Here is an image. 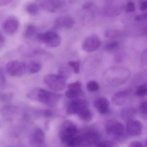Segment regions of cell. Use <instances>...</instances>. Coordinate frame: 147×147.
Returning a JSON list of instances; mask_svg holds the SVG:
<instances>
[{
    "label": "cell",
    "mask_w": 147,
    "mask_h": 147,
    "mask_svg": "<svg viewBox=\"0 0 147 147\" xmlns=\"http://www.w3.org/2000/svg\"><path fill=\"white\" fill-rule=\"evenodd\" d=\"M88 106V104L84 100H76L70 102L67 107V113L71 115L77 114L82 109Z\"/></svg>",
    "instance_id": "7c38bea8"
},
{
    "label": "cell",
    "mask_w": 147,
    "mask_h": 147,
    "mask_svg": "<svg viewBox=\"0 0 147 147\" xmlns=\"http://www.w3.org/2000/svg\"><path fill=\"white\" fill-rule=\"evenodd\" d=\"M27 98L39 101L49 106H54L61 98V95L42 88H35L27 92Z\"/></svg>",
    "instance_id": "6da1fadb"
},
{
    "label": "cell",
    "mask_w": 147,
    "mask_h": 147,
    "mask_svg": "<svg viewBox=\"0 0 147 147\" xmlns=\"http://www.w3.org/2000/svg\"><path fill=\"white\" fill-rule=\"evenodd\" d=\"M12 98V95L10 93H0V101L7 102L11 100Z\"/></svg>",
    "instance_id": "f546056e"
},
{
    "label": "cell",
    "mask_w": 147,
    "mask_h": 147,
    "mask_svg": "<svg viewBox=\"0 0 147 147\" xmlns=\"http://www.w3.org/2000/svg\"><path fill=\"white\" fill-rule=\"evenodd\" d=\"M100 38L96 35H91L86 38L82 42V48L84 51L88 53L95 51L101 45Z\"/></svg>",
    "instance_id": "ba28073f"
},
{
    "label": "cell",
    "mask_w": 147,
    "mask_h": 147,
    "mask_svg": "<svg viewBox=\"0 0 147 147\" xmlns=\"http://www.w3.org/2000/svg\"><path fill=\"white\" fill-rule=\"evenodd\" d=\"M119 46V42L116 40H113L107 43L104 47L105 51L107 52L112 51L116 50Z\"/></svg>",
    "instance_id": "cb8c5ba5"
},
{
    "label": "cell",
    "mask_w": 147,
    "mask_h": 147,
    "mask_svg": "<svg viewBox=\"0 0 147 147\" xmlns=\"http://www.w3.org/2000/svg\"><path fill=\"white\" fill-rule=\"evenodd\" d=\"M147 19V13L140 14L136 16L135 18V20L136 21H141V20H144Z\"/></svg>",
    "instance_id": "74e56055"
},
{
    "label": "cell",
    "mask_w": 147,
    "mask_h": 147,
    "mask_svg": "<svg viewBox=\"0 0 147 147\" xmlns=\"http://www.w3.org/2000/svg\"><path fill=\"white\" fill-rule=\"evenodd\" d=\"M36 38L38 42L45 44L49 48H57L61 43V36L54 31H49L45 33H39L37 35Z\"/></svg>",
    "instance_id": "7a4b0ae2"
},
{
    "label": "cell",
    "mask_w": 147,
    "mask_h": 147,
    "mask_svg": "<svg viewBox=\"0 0 147 147\" xmlns=\"http://www.w3.org/2000/svg\"><path fill=\"white\" fill-rule=\"evenodd\" d=\"M107 133L116 139L122 138L125 133L123 125L120 122L113 119L107 120L105 123Z\"/></svg>",
    "instance_id": "5b68a950"
},
{
    "label": "cell",
    "mask_w": 147,
    "mask_h": 147,
    "mask_svg": "<svg viewBox=\"0 0 147 147\" xmlns=\"http://www.w3.org/2000/svg\"><path fill=\"white\" fill-rule=\"evenodd\" d=\"M142 125L140 121L131 119L127 121L126 130L130 136H136L142 133Z\"/></svg>",
    "instance_id": "4fadbf2b"
},
{
    "label": "cell",
    "mask_w": 147,
    "mask_h": 147,
    "mask_svg": "<svg viewBox=\"0 0 147 147\" xmlns=\"http://www.w3.org/2000/svg\"><path fill=\"white\" fill-rule=\"evenodd\" d=\"M13 1V0H0V7L7 5Z\"/></svg>",
    "instance_id": "f35d334b"
},
{
    "label": "cell",
    "mask_w": 147,
    "mask_h": 147,
    "mask_svg": "<svg viewBox=\"0 0 147 147\" xmlns=\"http://www.w3.org/2000/svg\"><path fill=\"white\" fill-rule=\"evenodd\" d=\"M40 7L36 2H30L25 6L26 11L30 15L35 16L39 12Z\"/></svg>",
    "instance_id": "ffe728a7"
},
{
    "label": "cell",
    "mask_w": 147,
    "mask_h": 147,
    "mask_svg": "<svg viewBox=\"0 0 147 147\" xmlns=\"http://www.w3.org/2000/svg\"><path fill=\"white\" fill-rule=\"evenodd\" d=\"M109 102L107 99L103 97L97 98L94 101V105L99 113L107 115L110 112Z\"/></svg>",
    "instance_id": "9a60e30c"
},
{
    "label": "cell",
    "mask_w": 147,
    "mask_h": 147,
    "mask_svg": "<svg viewBox=\"0 0 147 147\" xmlns=\"http://www.w3.org/2000/svg\"><path fill=\"white\" fill-rule=\"evenodd\" d=\"M5 37H4L2 33L0 32V47H2V46H3L4 43H5Z\"/></svg>",
    "instance_id": "ab89813d"
},
{
    "label": "cell",
    "mask_w": 147,
    "mask_h": 147,
    "mask_svg": "<svg viewBox=\"0 0 147 147\" xmlns=\"http://www.w3.org/2000/svg\"><path fill=\"white\" fill-rule=\"evenodd\" d=\"M26 72L32 74H36L40 71L41 69V64L40 63L36 61H31L26 64Z\"/></svg>",
    "instance_id": "ac0fdd59"
},
{
    "label": "cell",
    "mask_w": 147,
    "mask_h": 147,
    "mask_svg": "<svg viewBox=\"0 0 147 147\" xmlns=\"http://www.w3.org/2000/svg\"><path fill=\"white\" fill-rule=\"evenodd\" d=\"M66 91V96L70 99L77 98L82 93V84L79 81L76 82L69 84Z\"/></svg>",
    "instance_id": "5bb4252c"
},
{
    "label": "cell",
    "mask_w": 147,
    "mask_h": 147,
    "mask_svg": "<svg viewBox=\"0 0 147 147\" xmlns=\"http://www.w3.org/2000/svg\"><path fill=\"white\" fill-rule=\"evenodd\" d=\"M130 147H143L144 144L142 142L139 141H133L129 144Z\"/></svg>",
    "instance_id": "8d00e7d4"
},
{
    "label": "cell",
    "mask_w": 147,
    "mask_h": 147,
    "mask_svg": "<svg viewBox=\"0 0 147 147\" xmlns=\"http://www.w3.org/2000/svg\"><path fill=\"white\" fill-rule=\"evenodd\" d=\"M116 146L115 143L110 141H100L95 145V146L99 147H115Z\"/></svg>",
    "instance_id": "f1b7e54d"
},
{
    "label": "cell",
    "mask_w": 147,
    "mask_h": 147,
    "mask_svg": "<svg viewBox=\"0 0 147 147\" xmlns=\"http://www.w3.org/2000/svg\"><path fill=\"white\" fill-rule=\"evenodd\" d=\"M74 24L75 20L73 18L69 16H63L57 18L56 20L54 28L56 30L69 29L72 28Z\"/></svg>",
    "instance_id": "8fae6325"
},
{
    "label": "cell",
    "mask_w": 147,
    "mask_h": 147,
    "mask_svg": "<svg viewBox=\"0 0 147 147\" xmlns=\"http://www.w3.org/2000/svg\"><path fill=\"white\" fill-rule=\"evenodd\" d=\"M68 65L72 68L74 73L76 74H79L80 71V62L78 61H70L68 62Z\"/></svg>",
    "instance_id": "83f0119b"
},
{
    "label": "cell",
    "mask_w": 147,
    "mask_h": 147,
    "mask_svg": "<svg viewBox=\"0 0 147 147\" xmlns=\"http://www.w3.org/2000/svg\"><path fill=\"white\" fill-rule=\"evenodd\" d=\"M6 78L3 70L0 69V87L3 88L5 85Z\"/></svg>",
    "instance_id": "d6a6232c"
},
{
    "label": "cell",
    "mask_w": 147,
    "mask_h": 147,
    "mask_svg": "<svg viewBox=\"0 0 147 147\" xmlns=\"http://www.w3.org/2000/svg\"><path fill=\"white\" fill-rule=\"evenodd\" d=\"M44 81L45 85L53 91H61L66 86V79L60 74L47 75L45 76Z\"/></svg>",
    "instance_id": "3957f363"
},
{
    "label": "cell",
    "mask_w": 147,
    "mask_h": 147,
    "mask_svg": "<svg viewBox=\"0 0 147 147\" xmlns=\"http://www.w3.org/2000/svg\"><path fill=\"white\" fill-rule=\"evenodd\" d=\"M136 7L134 3L132 1L127 3L125 7V11L127 13H132L135 11Z\"/></svg>",
    "instance_id": "1f68e13d"
},
{
    "label": "cell",
    "mask_w": 147,
    "mask_h": 147,
    "mask_svg": "<svg viewBox=\"0 0 147 147\" xmlns=\"http://www.w3.org/2000/svg\"><path fill=\"white\" fill-rule=\"evenodd\" d=\"M94 7V4L92 2H87L83 4L82 8L83 10H88L92 9Z\"/></svg>",
    "instance_id": "836d02e7"
},
{
    "label": "cell",
    "mask_w": 147,
    "mask_h": 147,
    "mask_svg": "<svg viewBox=\"0 0 147 147\" xmlns=\"http://www.w3.org/2000/svg\"><path fill=\"white\" fill-rule=\"evenodd\" d=\"M129 92L126 90L119 91L116 93L112 97V102L117 106L123 105L129 98Z\"/></svg>",
    "instance_id": "e0dca14e"
},
{
    "label": "cell",
    "mask_w": 147,
    "mask_h": 147,
    "mask_svg": "<svg viewBox=\"0 0 147 147\" xmlns=\"http://www.w3.org/2000/svg\"><path fill=\"white\" fill-rule=\"evenodd\" d=\"M136 109L132 107H127L122 111L121 115L123 119L128 121L133 119V118L136 116Z\"/></svg>",
    "instance_id": "44dd1931"
},
{
    "label": "cell",
    "mask_w": 147,
    "mask_h": 147,
    "mask_svg": "<svg viewBox=\"0 0 147 147\" xmlns=\"http://www.w3.org/2000/svg\"><path fill=\"white\" fill-rule=\"evenodd\" d=\"M147 101H144L141 104L139 107L140 113L142 116L145 117H147Z\"/></svg>",
    "instance_id": "4dcf8cb0"
},
{
    "label": "cell",
    "mask_w": 147,
    "mask_h": 147,
    "mask_svg": "<svg viewBox=\"0 0 147 147\" xmlns=\"http://www.w3.org/2000/svg\"><path fill=\"white\" fill-rule=\"evenodd\" d=\"M6 69L7 74L11 76L20 77L26 73V65L24 62L14 60L7 63Z\"/></svg>",
    "instance_id": "8992f818"
},
{
    "label": "cell",
    "mask_w": 147,
    "mask_h": 147,
    "mask_svg": "<svg viewBox=\"0 0 147 147\" xmlns=\"http://www.w3.org/2000/svg\"><path fill=\"white\" fill-rule=\"evenodd\" d=\"M87 88L90 92H96L99 89V84L95 81H90L87 84Z\"/></svg>",
    "instance_id": "484cf974"
},
{
    "label": "cell",
    "mask_w": 147,
    "mask_h": 147,
    "mask_svg": "<svg viewBox=\"0 0 147 147\" xmlns=\"http://www.w3.org/2000/svg\"><path fill=\"white\" fill-rule=\"evenodd\" d=\"M81 144H82V138L81 136L77 135L72 138L67 143V145L70 147H75L80 146Z\"/></svg>",
    "instance_id": "d4e9b609"
},
{
    "label": "cell",
    "mask_w": 147,
    "mask_h": 147,
    "mask_svg": "<svg viewBox=\"0 0 147 147\" xmlns=\"http://www.w3.org/2000/svg\"><path fill=\"white\" fill-rule=\"evenodd\" d=\"M147 85L146 83L142 84L138 87L136 91L137 95L139 97H144L147 94Z\"/></svg>",
    "instance_id": "4316f807"
},
{
    "label": "cell",
    "mask_w": 147,
    "mask_h": 147,
    "mask_svg": "<svg viewBox=\"0 0 147 147\" xmlns=\"http://www.w3.org/2000/svg\"><path fill=\"white\" fill-rule=\"evenodd\" d=\"M139 8L142 11H145L147 9V0H143L141 1L139 5Z\"/></svg>",
    "instance_id": "d590c367"
},
{
    "label": "cell",
    "mask_w": 147,
    "mask_h": 147,
    "mask_svg": "<svg viewBox=\"0 0 147 147\" xmlns=\"http://www.w3.org/2000/svg\"><path fill=\"white\" fill-rule=\"evenodd\" d=\"M77 114L80 118L84 122H89L92 118V113L88 108V106L82 109Z\"/></svg>",
    "instance_id": "d6986e66"
},
{
    "label": "cell",
    "mask_w": 147,
    "mask_h": 147,
    "mask_svg": "<svg viewBox=\"0 0 147 147\" xmlns=\"http://www.w3.org/2000/svg\"><path fill=\"white\" fill-rule=\"evenodd\" d=\"M82 138V144L87 145H96L100 140V135L95 131H89L85 133L81 136Z\"/></svg>",
    "instance_id": "2e32d148"
},
{
    "label": "cell",
    "mask_w": 147,
    "mask_h": 147,
    "mask_svg": "<svg viewBox=\"0 0 147 147\" xmlns=\"http://www.w3.org/2000/svg\"><path fill=\"white\" fill-rule=\"evenodd\" d=\"M40 8L49 12L54 13L65 7L64 0H36Z\"/></svg>",
    "instance_id": "52a82bcc"
},
{
    "label": "cell",
    "mask_w": 147,
    "mask_h": 147,
    "mask_svg": "<svg viewBox=\"0 0 147 147\" xmlns=\"http://www.w3.org/2000/svg\"><path fill=\"white\" fill-rule=\"evenodd\" d=\"M78 130L77 126L69 120L65 121L61 126L60 137L63 143L67 145L73 138L77 136Z\"/></svg>",
    "instance_id": "277c9868"
},
{
    "label": "cell",
    "mask_w": 147,
    "mask_h": 147,
    "mask_svg": "<svg viewBox=\"0 0 147 147\" xmlns=\"http://www.w3.org/2000/svg\"><path fill=\"white\" fill-rule=\"evenodd\" d=\"M42 115L45 117L48 118L51 117L53 115V112L50 110H44L42 112Z\"/></svg>",
    "instance_id": "e575fe53"
},
{
    "label": "cell",
    "mask_w": 147,
    "mask_h": 147,
    "mask_svg": "<svg viewBox=\"0 0 147 147\" xmlns=\"http://www.w3.org/2000/svg\"><path fill=\"white\" fill-rule=\"evenodd\" d=\"M20 23L17 19L9 18L5 20L2 24V28L4 32L8 35L15 34L19 28Z\"/></svg>",
    "instance_id": "9c48e42d"
},
{
    "label": "cell",
    "mask_w": 147,
    "mask_h": 147,
    "mask_svg": "<svg viewBox=\"0 0 147 147\" xmlns=\"http://www.w3.org/2000/svg\"><path fill=\"white\" fill-rule=\"evenodd\" d=\"M45 141V134L43 131L39 128L35 129L30 136V144L34 147H43Z\"/></svg>",
    "instance_id": "30bf717a"
},
{
    "label": "cell",
    "mask_w": 147,
    "mask_h": 147,
    "mask_svg": "<svg viewBox=\"0 0 147 147\" xmlns=\"http://www.w3.org/2000/svg\"><path fill=\"white\" fill-rule=\"evenodd\" d=\"M38 34L36 26L32 24H29L25 30L24 36L26 38L31 39L35 37H36Z\"/></svg>",
    "instance_id": "7402d4cb"
},
{
    "label": "cell",
    "mask_w": 147,
    "mask_h": 147,
    "mask_svg": "<svg viewBox=\"0 0 147 147\" xmlns=\"http://www.w3.org/2000/svg\"><path fill=\"white\" fill-rule=\"evenodd\" d=\"M123 36L122 32L118 30L109 29L106 30L104 33V36L107 38L110 39H117Z\"/></svg>",
    "instance_id": "603a6c76"
}]
</instances>
